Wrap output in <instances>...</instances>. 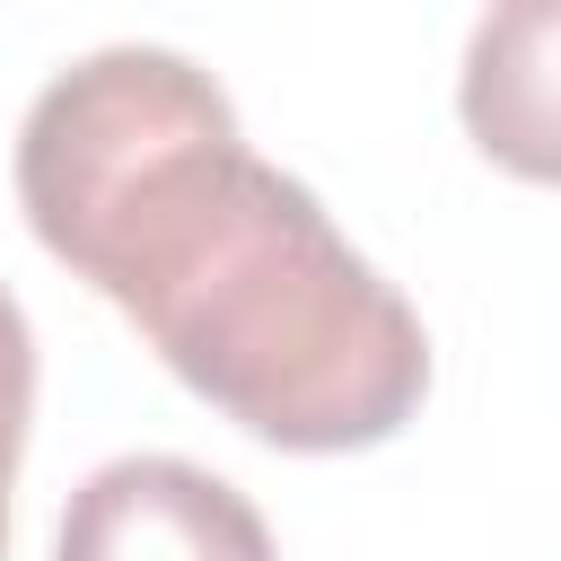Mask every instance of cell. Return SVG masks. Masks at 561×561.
<instances>
[{"instance_id":"277c9868","label":"cell","mask_w":561,"mask_h":561,"mask_svg":"<svg viewBox=\"0 0 561 561\" xmlns=\"http://www.w3.org/2000/svg\"><path fill=\"white\" fill-rule=\"evenodd\" d=\"M26 421H35V333L0 280V552H9V491H18V456H26Z\"/></svg>"},{"instance_id":"7a4b0ae2","label":"cell","mask_w":561,"mask_h":561,"mask_svg":"<svg viewBox=\"0 0 561 561\" xmlns=\"http://www.w3.org/2000/svg\"><path fill=\"white\" fill-rule=\"evenodd\" d=\"M53 561H280L263 508L193 456L96 465L53 535Z\"/></svg>"},{"instance_id":"6da1fadb","label":"cell","mask_w":561,"mask_h":561,"mask_svg":"<svg viewBox=\"0 0 561 561\" xmlns=\"http://www.w3.org/2000/svg\"><path fill=\"white\" fill-rule=\"evenodd\" d=\"M18 210L202 403L289 456L377 447L430 394L412 298L245 149L228 88L167 44H105L35 88Z\"/></svg>"},{"instance_id":"3957f363","label":"cell","mask_w":561,"mask_h":561,"mask_svg":"<svg viewBox=\"0 0 561 561\" xmlns=\"http://www.w3.org/2000/svg\"><path fill=\"white\" fill-rule=\"evenodd\" d=\"M543 44H552V9L543 0H517L500 18L473 26V53H465V123L482 149H500L517 175H543L552 167V79H543Z\"/></svg>"}]
</instances>
